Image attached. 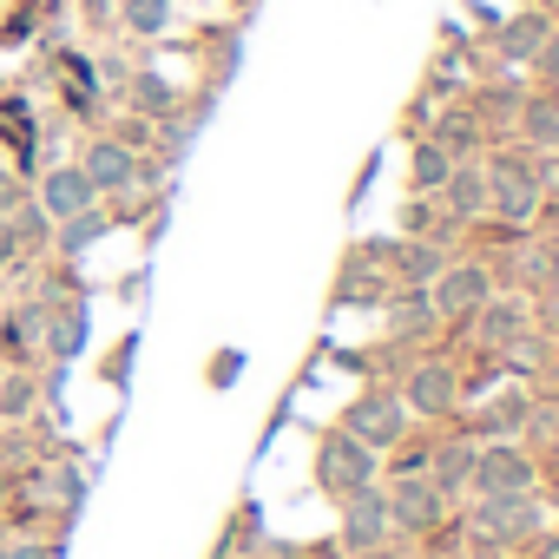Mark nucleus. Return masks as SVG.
I'll return each mask as SVG.
<instances>
[{"label":"nucleus","instance_id":"8","mask_svg":"<svg viewBox=\"0 0 559 559\" xmlns=\"http://www.w3.org/2000/svg\"><path fill=\"white\" fill-rule=\"evenodd\" d=\"M480 304H487V270L454 263V270L435 276V310H441V317H467V310H480Z\"/></svg>","mask_w":559,"mask_h":559},{"label":"nucleus","instance_id":"15","mask_svg":"<svg viewBox=\"0 0 559 559\" xmlns=\"http://www.w3.org/2000/svg\"><path fill=\"white\" fill-rule=\"evenodd\" d=\"M27 408H34V382L8 376V389H0V415H27Z\"/></svg>","mask_w":559,"mask_h":559},{"label":"nucleus","instance_id":"3","mask_svg":"<svg viewBox=\"0 0 559 559\" xmlns=\"http://www.w3.org/2000/svg\"><path fill=\"white\" fill-rule=\"evenodd\" d=\"M467 487H474L480 500H513V493H533V461H526L520 448H480V454H474Z\"/></svg>","mask_w":559,"mask_h":559},{"label":"nucleus","instance_id":"16","mask_svg":"<svg viewBox=\"0 0 559 559\" xmlns=\"http://www.w3.org/2000/svg\"><path fill=\"white\" fill-rule=\"evenodd\" d=\"M132 99H139V106H152V112H165V106H171L165 80H152V73H145V80H132Z\"/></svg>","mask_w":559,"mask_h":559},{"label":"nucleus","instance_id":"14","mask_svg":"<svg viewBox=\"0 0 559 559\" xmlns=\"http://www.w3.org/2000/svg\"><path fill=\"white\" fill-rule=\"evenodd\" d=\"M415 185H428V191H435V185H448V152L421 145V152H415Z\"/></svg>","mask_w":559,"mask_h":559},{"label":"nucleus","instance_id":"21","mask_svg":"<svg viewBox=\"0 0 559 559\" xmlns=\"http://www.w3.org/2000/svg\"><path fill=\"white\" fill-rule=\"evenodd\" d=\"M362 559H395V552H389V546H376V552H362Z\"/></svg>","mask_w":559,"mask_h":559},{"label":"nucleus","instance_id":"7","mask_svg":"<svg viewBox=\"0 0 559 559\" xmlns=\"http://www.w3.org/2000/svg\"><path fill=\"white\" fill-rule=\"evenodd\" d=\"M99 204V191H93V178L80 171V165H60V171H47V185H40V211L47 217H80V211H93Z\"/></svg>","mask_w":559,"mask_h":559},{"label":"nucleus","instance_id":"23","mask_svg":"<svg viewBox=\"0 0 559 559\" xmlns=\"http://www.w3.org/2000/svg\"><path fill=\"white\" fill-rule=\"evenodd\" d=\"M270 559H284V552H270Z\"/></svg>","mask_w":559,"mask_h":559},{"label":"nucleus","instance_id":"12","mask_svg":"<svg viewBox=\"0 0 559 559\" xmlns=\"http://www.w3.org/2000/svg\"><path fill=\"white\" fill-rule=\"evenodd\" d=\"M126 27H132L139 40H158V34L171 27V0H126Z\"/></svg>","mask_w":559,"mask_h":559},{"label":"nucleus","instance_id":"6","mask_svg":"<svg viewBox=\"0 0 559 559\" xmlns=\"http://www.w3.org/2000/svg\"><path fill=\"white\" fill-rule=\"evenodd\" d=\"M80 171L93 178V191L106 198V191H132L139 178H145V165L132 158V145L126 139H93L86 145V158H80Z\"/></svg>","mask_w":559,"mask_h":559},{"label":"nucleus","instance_id":"20","mask_svg":"<svg viewBox=\"0 0 559 559\" xmlns=\"http://www.w3.org/2000/svg\"><path fill=\"white\" fill-rule=\"evenodd\" d=\"M8 559H60V552H47V546H34V539H27V546H8Z\"/></svg>","mask_w":559,"mask_h":559},{"label":"nucleus","instance_id":"1","mask_svg":"<svg viewBox=\"0 0 559 559\" xmlns=\"http://www.w3.org/2000/svg\"><path fill=\"white\" fill-rule=\"evenodd\" d=\"M369 480H376V448H369V441H356L349 428H336V435L317 441V487H323L330 500H349V493L369 487Z\"/></svg>","mask_w":559,"mask_h":559},{"label":"nucleus","instance_id":"10","mask_svg":"<svg viewBox=\"0 0 559 559\" xmlns=\"http://www.w3.org/2000/svg\"><path fill=\"white\" fill-rule=\"evenodd\" d=\"M467 474H474V441H448V448H435L428 480H435L441 493H461V487H467Z\"/></svg>","mask_w":559,"mask_h":559},{"label":"nucleus","instance_id":"22","mask_svg":"<svg viewBox=\"0 0 559 559\" xmlns=\"http://www.w3.org/2000/svg\"><path fill=\"white\" fill-rule=\"evenodd\" d=\"M0 559H8V546H0Z\"/></svg>","mask_w":559,"mask_h":559},{"label":"nucleus","instance_id":"4","mask_svg":"<svg viewBox=\"0 0 559 559\" xmlns=\"http://www.w3.org/2000/svg\"><path fill=\"white\" fill-rule=\"evenodd\" d=\"M441 487L428 474H402L389 487V533H435L441 526Z\"/></svg>","mask_w":559,"mask_h":559},{"label":"nucleus","instance_id":"18","mask_svg":"<svg viewBox=\"0 0 559 559\" xmlns=\"http://www.w3.org/2000/svg\"><path fill=\"white\" fill-rule=\"evenodd\" d=\"M454 204H461V211H480V204H487V185H480V178H454Z\"/></svg>","mask_w":559,"mask_h":559},{"label":"nucleus","instance_id":"5","mask_svg":"<svg viewBox=\"0 0 559 559\" xmlns=\"http://www.w3.org/2000/svg\"><path fill=\"white\" fill-rule=\"evenodd\" d=\"M349 435L356 441H369V448H402L408 441V402L402 395H362L356 408H349Z\"/></svg>","mask_w":559,"mask_h":559},{"label":"nucleus","instance_id":"9","mask_svg":"<svg viewBox=\"0 0 559 559\" xmlns=\"http://www.w3.org/2000/svg\"><path fill=\"white\" fill-rule=\"evenodd\" d=\"M402 402H408V415H448V408H454V376H448L441 362H421V369L408 376Z\"/></svg>","mask_w":559,"mask_h":559},{"label":"nucleus","instance_id":"2","mask_svg":"<svg viewBox=\"0 0 559 559\" xmlns=\"http://www.w3.org/2000/svg\"><path fill=\"white\" fill-rule=\"evenodd\" d=\"M336 507H343V546H349V552H376V546H389V487H382V480L356 487V493L336 500Z\"/></svg>","mask_w":559,"mask_h":559},{"label":"nucleus","instance_id":"17","mask_svg":"<svg viewBox=\"0 0 559 559\" xmlns=\"http://www.w3.org/2000/svg\"><path fill=\"white\" fill-rule=\"evenodd\" d=\"M47 336V310H21L14 317V343H40Z\"/></svg>","mask_w":559,"mask_h":559},{"label":"nucleus","instance_id":"13","mask_svg":"<svg viewBox=\"0 0 559 559\" xmlns=\"http://www.w3.org/2000/svg\"><path fill=\"white\" fill-rule=\"evenodd\" d=\"M40 343L53 349V362H73V356L86 349V317H60V323H47Z\"/></svg>","mask_w":559,"mask_h":559},{"label":"nucleus","instance_id":"11","mask_svg":"<svg viewBox=\"0 0 559 559\" xmlns=\"http://www.w3.org/2000/svg\"><path fill=\"white\" fill-rule=\"evenodd\" d=\"M106 230H112V217L93 204V211H80V217H67V224H60V250H67V257H80V250H86V243H99Z\"/></svg>","mask_w":559,"mask_h":559},{"label":"nucleus","instance_id":"19","mask_svg":"<svg viewBox=\"0 0 559 559\" xmlns=\"http://www.w3.org/2000/svg\"><path fill=\"white\" fill-rule=\"evenodd\" d=\"M428 317H435V304H421V297H402V304H395V323H402V330H415V323H428Z\"/></svg>","mask_w":559,"mask_h":559}]
</instances>
